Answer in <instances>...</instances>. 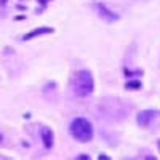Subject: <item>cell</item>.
I'll use <instances>...</instances> for the list:
<instances>
[{"label":"cell","mask_w":160,"mask_h":160,"mask_svg":"<svg viewBox=\"0 0 160 160\" xmlns=\"http://www.w3.org/2000/svg\"><path fill=\"white\" fill-rule=\"evenodd\" d=\"M2 139H3V136H2V135H0V142H2Z\"/></svg>","instance_id":"9a60e30c"},{"label":"cell","mask_w":160,"mask_h":160,"mask_svg":"<svg viewBox=\"0 0 160 160\" xmlns=\"http://www.w3.org/2000/svg\"><path fill=\"white\" fill-rule=\"evenodd\" d=\"M157 146H158V149H160V139H158V141H157Z\"/></svg>","instance_id":"5bb4252c"},{"label":"cell","mask_w":160,"mask_h":160,"mask_svg":"<svg viewBox=\"0 0 160 160\" xmlns=\"http://www.w3.org/2000/svg\"><path fill=\"white\" fill-rule=\"evenodd\" d=\"M69 133L78 142H90L93 139V125L85 117H77L69 125Z\"/></svg>","instance_id":"7a4b0ae2"},{"label":"cell","mask_w":160,"mask_h":160,"mask_svg":"<svg viewBox=\"0 0 160 160\" xmlns=\"http://www.w3.org/2000/svg\"><path fill=\"white\" fill-rule=\"evenodd\" d=\"M38 2H40V3H47V2H48V0H38Z\"/></svg>","instance_id":"4fadbf2b"},{"label":"cell","mask_w":160,"mask_h":160,"mask_svg":"<svg viewBox=\"0 0 160 160\" xmlns=\"http://www.w3.org/2000/svg\"><path fill=\"white\" fill-rule=\"evenodd\" d=\"M40 138H42V142L47 149H51L53 148V141H55V135H53L51 128L48 127H43L42 130H40Z\"/></svg>","instance_id":"5b68a950"},{"label":"cell","mask_w":160,"mask_h":160,"mask_svg":"<svg viewBox=\"0 0 160 160\" xmlns=\"http://www.w3.org/2000/svg\"><path fill=\"white\" fill-rule=\"evenodd\" d=\"M75 160H91V158H90V155H87V154H80V155H77Z\"/></svg>","instance_id":"9c48e42d"},{"label":"cell","mask_w":160,"mask_h":160,"mask_svg":"<svg viewBox=\"0 0 160 160\" xmlns=\"http://www.w3.org/2000/svg\"><path fill=\"white\" fill-rule=\"evenodd\" d=\"M125 88L127 90H139L141 88V82L139 80H128L125 83Z\"/></svg>","instance_id":"52a82bcc"},{"label":"cell","mask_w":160,"mask_h":160,"mask_svg":"<svg viewBox=\"0 0 160 160\" xmlns=\"http://www.w3.org/2000/svg\"><path fill=\"white\" fill-rule=\"evenodd\" d=\"M7 3V0H0V5H5Z\"/></svg>","instance_id":"7c38bea8"},{"label":"cell","mask_w":160,"mask_h":160,"mask_svg":"<svg viewBox=\"0 0 160 160\" xmlns=\"http://www.w3.org/2000/svg\"><path fill=\"white\" fill-rule=\"evenodd\" d=\"M139 74H141L139 71H136V72H131V71L125 69V75H127V77H133V75H139Z\"/></svg>","instance_id":"ba28073f"},{"label":"cell","mask_w":160,"mask_h":160,"mask_svg":"<svg viewBox=\"0 0 160 160\" xmlns=\"http://www.w3.org/2000/svg\"><path fill=\"white\" fill-rule=\"evenodd\" d=\"M98 160H111V157H109L108 154H101V155L98 157Z\"/></svg>","instance_id":"30bf717a"},{"label":"cell","mask_w":160,"mask_h":160,"mask_svg":"<svg viewBox=\"0 0 160 160\" xmlns=\"http://www.w3.org/2000/svg\"><path fill=\"white\" fill-rule=\"evenodd\" d=\"M146 160H157L154 155H148V157H146Z\"/></svg>","instance_id":"8fae6325"},{"label":"cell","mask_w":160,"mask_h":160,"mask_svg":"<svg viewBox=\"0 0 160 160\" xmlns=\"http://www.w3.org/2000/svg\"><path fill=\"white\" fill-rule=\"evenodd\" d=\"M53 32H55V29H53V28H48V26H42V28H37V29L31 31L29 34H26V35L22 37V40L26 42V40H31V38H34V37L45 35V34H53Z\"/></svg>","instance_id":"8992f818"},{"label":"cell","mask_w":160,"mask_h":160,"mask_svg":"<svg viewBox=\"0 0 160 160\" xmlns=\"http://www.w3.org/2000/svg\"><path fill=\"white\" fill-rule=\"evenodd\" d=\"M71 88L74 96L77 98H87L95 91V78H93L91 72L87 69L77 71L71 80Z\"/></svg>","instance_id":"6da1fadb"},{"label":"cell","mask_w":160,"mask_h":160,"mask_svg":"<svg viewBox=\"0 0 160 160\" xmlns=\"http://www.w3.org/2000/svg\"><path fill=\"white\" fill-rule=\"evenodd\" d=\"M157 115V111H152V109H146V111H141L136 117V122L139 127H149V123L155 118Z\"/></svg>","instance_id":"277c9868"},{"label":"cell","mask_w":160,"mask_h":160,"mask_svg":"<svg viewBox=\"0 0 160 160\" xmlns=\"http://www.w3.org/2000/svg\"><path fill=\"white\" fill-rule=\"evenodd\" d=\"M93 8L96 10V13L99 15L101 19L108 21V22H115V21H118V18H120L115 11H112L111 8H108L104 3H95V5H93Z\"/></svg>","instance_id":"3957f363"}]
</instances>
